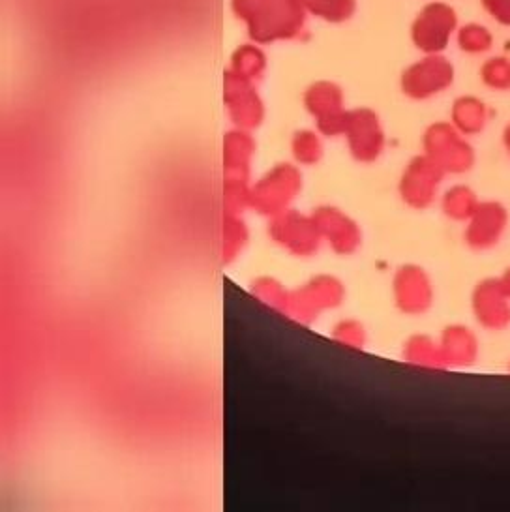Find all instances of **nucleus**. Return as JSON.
<instances>
[{
	"instance_id": "nucleus-21",
	"label": "nucleus",
	"mask_w": 510,
	"mask_h": 512,
	"mask_svg": "<svg viewBox=\"0 0 510 512\" xmlns=\"http://www.w3.org/2000/svg\"><path fill=\"white\" fill-rule=\"evenodd\" d=\"M404 359L409 364L426 366V368H445L447 366L439 342H435L430 336H424V334H415L405 342Z\"/></svg>"
},
{
	"instance_id": "nucleus-7",
	"label": "nucleus",
	"mask_w": 510,
	"mask_h": 512,
	"mask_svg": "<svg viewBox=\"0 0 510 512\" xmlns=\"http://www.w3.org/2000/svg\"><path fill=\"white\" fill-rule=\"evenodd\" d=\"M445 177L447 173L422 152L405 166L398 184L400 197L411 209L424 211L434 205L439 186L445 181Z\"/></svg>"
},
{
	"instance_id": "nucleus-16",
	"label": "nucleus",
	"mask_w": 510,
	"mask_h": 512,
	"mask_svg": "<svg viewBox=\"0 0 510 512\" xmlns=\"http://www.w3.org/2000/svg\"><path fill=\"white\" fill-rule=\"evenodd\" d=\"M490 121V111L486 102L473 96V94H464L458 96L452 102V109H450V124L465 137L479 136Z\"/></svg>"
},
{
	"instance_id": "nucleus-14",
	"label": "nucleus",
	"mask_w": 510,
	"mask_h": 512,
	"mask_svg": "<svg viewBox=\"0 0 510 512\" xmlns=\"http://www.w3.org/2000/svg\"><path fill=\"white\" fill-rule=\"evenodd\" d=\"M225 104L231 119L240 130L255 128L263 119V106L254 87L250 85V79L237 76L235 72L225 76Z\"/></svg>"
},
{
	"instance_id": "nucleus-1",
	"label": "nucleus",
	"mask_w": 510,
	"mask_h": 512,
	"mask_svg": "<svg viewBox=\"0 0 510 512\" xmlns=\"http://www.w3.org/2000/svg\"><path fill=\"white\" fill-rule=\"evenodd\" d=\"M233 8L257 42L295 38L306 23L302 0H233Z\"/></svg>"
},
{
	"instance_id": "nucleus-10",
	"label": "nucleus",
	"mask_w": 510,
	"mask_h": 512,
	"mask_svg": "<svg viewBox=\"0 0 510 512\" xmlns=\"http://www.w3.org/2000/svg\"><path fill=\"white\" fill-rule=\"evenodd\" d=\"M392 295L400 312L407 316H420L428 312L434 302V287L424 269L417 265H404L394 274Z\"/></svg>"
},
{
	"instance_id": "nucleus-31",
	"label": "nucleus",
	"mask_w": 510,
	"mask_h": 512,
	"mask_svg": "<svg viewBox=\"0 0 510 512\" xmlns=\"http://www.w3.org/2000/svg\"><path fill=\"white\" fill-rule=\"evenodd\" d=\"M503 145H505V149L510 154V122L505 126V130H503Z\"/></svg>"
},
{
	"instance_id": "nucleus-19",
	"label": "nucleus",
	"mask_w": 510,
	"mask_h": 512,
	"mask_svg": "<svg viewBox=\"0 0 510 512\" xmlns=\"http://www.w3.org/2000/svg\"><path fill=\"white\" fill-rule=\"evenodd\" d=\"M479 205V196L467 184H454L441 197V211L452 222H467Z\"/></svg>"
},
{
	"instance_id": "nucleus-20",
	"label": "nucleus",
	"mask_w": 510,
	"mask_h": 512,
	"mask_svg": "<svg viewBox=\"0 0 510 512\" xmlns=\"http://www.w3.org/2000/svg\"><path fill=\"white\" fill-rule=\"evenodd\" d=\"M454 40L458 49L469 57H482L490 53L495 44L494 32L477 21L460 25L454 34Z\"/></svg>"
},
{
	"instance_id": "nucleus-22",
	"label": "nucleus",
	"mask_w": 510,
	"mask_h": 512,
	"mask_svg": "<svg viewBox=\"0 0 510 512\" xmlns=\"http://www.w3.org/2000/svg\"><path fill=\"white\" fill-rule=\"evenodd\" d=\"M480 83L494 92H510V57L494 55L480 64Z\"/></svg>"
},
{
	"instance_id": "nucleus-3",
	"label": "nucleus",
	"mask_w": 510,
	"mask_h": 512,
	"mask_svg": "<svg viewBox=\"0 0 510 512\" xmlns=\"http://www.w3.org/2000/svg\"><path fill=\"white\" fill-rule=\"evenodd\" d=\"M458 27L460 17L454 6L443 0L428 2L411 25V42L424 55H437L449 47Z\"/></svg>"
},
{
	"instance_id": "nucleus-12",
	"label": "nucleus",
	"mask_w": 510,
	"mask_h": 512,
	"mask_svg": "<svg viewBox=\"0 0 510 512\" xmlns=\"http://www.w3.org/2000/svg\"><path fill=\"white\" fill-rule=\"evenodd\" d=\"M312 218L323 242H327L338 256H351L359 250L362 233L357 222L351 220L345 212L323 205L315 209Z\"/></svg>"
},
{
	"instance_id": "nucleus-29",
	"label": "nucleus",
	"mask_w": 510,
	"mask_h": 512,
	"mask_svg": "<svg viewBox=\"0 0 510 512\" xmlns=\"http://www.w3.org/2000/svg\"><path fill=\"white\" fill-rule=\"evenodd\" d=\"M486 16L492 17L497 25L510 29V0H479Z\"/></svg>"
},
{
	"instance_id": "nucleus-4",
	"label": "nucleus",
	"mask_w": 510,
	"mask_h": 512,
	"mask_svg": "<svg viewBox=\"0 0 510 512\" xmlns=\"http://www.w3.org/2000/svg\"><path fill=\"white\" fill-rule=\"evenodd\" d=\"M344 295V286L340 280L321 274L299 289L287 291L282 314L300 323H312L321 312L340 306Z\"/></svg>"
},
{
	"instance_id": "nucleus-2",
	"label": "nucleus",
	"mask_w": 510,
	"mask_h": 512,
	"mask_svg": "<svg viewBox=\"0 0 510 512\" xmlns=\"http://www.w3.org/2000/svg\"><path fill=\"white\" fill-rule=\"evenodd\" d=\"M422 151L447 175H465L475 166V149L452 124L432 122L422 134Z\"/></svg>"
},
{
	"instance_id": "nucleus-6",
	"label": "nucleus",
	"mask_w": 510,
	"mask_h": 512,
	"mask_svg": "<svg viewBox=\"0 0 510 512\" xmlns=\"http://www.w3.org/2000/svg\"><path fill=\"white\" fill-rule=\"evenodd\" d=\"M302 188V175L291 164H280L269 171L250 190V205L255 211L267 216H276L285 211Z\"/></svg>"
},
{
	"instance_id": "nucleus-26",
	"label": "nucleus",
	"mask_w": 510,
	"mask_h": 512,
	"mask_svg": "<svg viewBox=\"0 0 510 512\" xmlns=\"http://www.w3.org/2000/svg\"><path fill=\"white\" fill-rule=\"evenodd\" d=\"M252 295L257 297L259 301L265 302L270 308L282 312L285 297H287V289L284 286H280L272 278H259L254 286H252Z\"/></svg>"
},
{
	"instance_id": "nucleus-28",
	"label": "nucleus",
	"mask_w": 510,
	"mask_h": 512,
	"mask_svg": "<svg viewBox=\"0 0 510 512\" xmlns=\"http://www.w3.org/2000/svg\"><path fill=\"white\" fill-rule=\"evenodd\" d=\"M233 62H235L233 64L235 66L233 72L237 76L244 77V79H254L255 76H259V72L265 66L263 55L257 49H252V47L240 49L239 53L235 55Z\"/></svg>"
},
{
	"instance_id": "nucleus-5",
	"label": "nucleus",
	"mask_w": 510,
	"mask_h": 512,
	"mask_svg": "<svg viewBox=\"0 0 510 512\" xmlns=\"http://www.w3.org/2000/svg\"><path fill=\"white\" fill-rule=\"evenodd\" d=\"M454 64L443 55H424L420 61L407 66L400 79V87L411 100H430L454 85Z\"/></svg>"
},
{
	"instance_id": "nucleus-18",
	"label": "nucleus",
	"mask_w": 510,
	"mask_h": 512,
	"mask_svg": "<svg viewBox=\"0 0 510 512\" xmlns=\"http://www.w3.org/2000/svg\"><path fill=\"white\" fill-rule=\"evenodd\" d=\"M304 106L314 115L315 121H325L344 113V92L336 83L317 81L304 94Z\"/></svg>"
},
{
	"instance_id": "nucleus-11",
	"label": "nucleus",
	"mask_w": 510,
	"mask_h": 512,
	"mask_svg": "<svg viewBox=\"0 0 510 512\" xmlns=\"http://www.w3.org/2000/svg\"><path fill=\"white\" fill-rule=\"evenodd\" d=\"M465 224V244L471 250L484 252L503 239L509 226V211L499 201H480L479 209Z\"/></svg>"
},
{
	"instance_id": "nucleus-25",
	"label": "nucleus",
	"mask_w": 510,
	"mask_h": 512,
	"mask_svg": "<svg viewBox=\"0 0 510 512\" xmlns=\"http://www.w3.org/2000/svg\"><path fill=\"white\" fill-rule=\"evenodd\" d=\"M293 156L302 166H314L323 156V143L312 130H300L293 136Z\"/></svg>"
},
{
	"instance_id": "nucleus-13",
	"label": "nucleus",
	"mask_w": 510,
	"mask_h": 512,
	"mask_svg": "<svg viewBox=\"0 0 510 512\" xmlns=\"http://www.w3.org/2000/svg\"><path fill=\"white\" fill-rule=\"evenodd\" d=\"M473 316L486 331H505L510 327V297L501 280H484L475 287L471 297Z\"/></svg>"
},
{
	"instance_id": "nucleus-8",
	"label": "nucleus",
	"mask_w": 510,
	"mask_h": 512,
	"mask_svg": "<svg viewBox=\"0 0 510 512\" xmlns=\"http://www.w3.org/2000/svg\"><path fill=\"white\" fill-rule=\"evenodd\" d=\"M269 235L289 254L299 257L314 256L323 242L312 216H302L300 212L289 209L272 216Z\"/></svg>"
},
{
	"instance_id": "nucleus-24",
	"label": "nucleus",
	"mask_w": 510,
	"mask_h": 512,
	"mask_svg": "<svg viewBox=\"0 0 510 512\" xmlns=\"http://www.w3.org/2000/svg\"><path fill=\"white\" fill-rule=\"evenodd\" d=\"M248 241V231L239 214H225L224 229H222V259L224 263L233 261L239 256L240 250Z\"/></svg>"
},
{
	"instance_id": "nucleus-17",
	"label": "nucleus",
	"mask_w": 510,
	"mask_h": 512,
	"mask_svg": "<svg viewBox=\"0 0 510 512\" xmlns=\"http://www.w3.org/2000/svg\"><path fill=\"white\" fill-rule=\"evenodd\" d=\"M252 154H254V141L244 130H237V132H231L225 136V182L248 184Z\"/></svg>"
},
{
	"instance_id": "nucleus-15",
	"label": "nucleus",
	"mask_w": 510,
	"mask_h": 512,
	"mask_svg": "<svg viewBox=\"0 0 510 512\" xmlns=\"http://www.w3.org/2000/svg\"><path fill=\"white\" fill-rule=\"evenodd\" d=\"M439 347L447 366H471L479 357V340L471 329L464 325H450L441 338Z\"/></svg>"
},
{
	"instance_id": "nucleus-9",
	"label": "nucleus",
	"mask_w": 510,
	"mask_h": 512,
	"mask_svg": "<svg viewBox=\"0 0 510 512\" xmlns=\"http://www.w3.org/2000/svg\"><path fill=\"white\" fill-rule=\"evenodd\" d=\"M344 136L351 156L362 164H372L385 149V132L377 113L370 107L349 111Z\"/></svg>"
},
{
	"instance_id": "nucleus-30",
	"label": "nucleus",
	"mask_w": 510,
	"mask_h": 512,
	"mask_svg": "<svg viewBox=\"0 0 510 512\" xmlns=\"http://www.w3.org/2000/svg\"><path fill=\"white\" fill-rule=\"evenodd\" d=\"M499 280H501V286H503V289H505V293H507V295L510 297V269L509 271L505 272V274H503Z\"/></svg>"
},
{
	"instance_id": "nucleus-23",
	"label": "nucleus",
	"mask_w": 510,
	"mask_h": 512,
	"mask_svg": "<svg viewBox=\"0 0 510 512\" xmlns=\"http://www.w3.org/2000/svg\"><path fill=\"white\" fill-rule=\"evenodd\" d=\"M306 12L329 23H344L357 10V0H302Z\"/></svg>"
},
{
	"instance_id": "nucleus-27",
	"label": "nucleus",
	"mask_w": 510,
	"mask_h": 512,
	"mask_svg": "<svg viewBox=\"0 0 510 512\" xmlns=\"http://www.w3.org/2000/svg\"><path fill=\"white\" fill-rule=\"evenodd\" d=\"M332 338L342 346L362 349L366 342V332L359 321L355 319H344L332 329Z\"/></svg>"
}]
</instances>
